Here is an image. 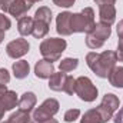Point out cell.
<instances>
[{
	"instance_id": "7",
	"label": "cell",
	"mask_w": 123,
	"mask_h": 123,
	"mask_svg": "<svg viewBox=\"0 0 123 123\" xmlns=\"http://www.w3.org/2000/svg\"><path fill=\"white\" fill-rule=\"evenodd\" d=\"M29 50H30V44H29V42H27L26 39H23V37L12 40V42H9L7 46H6V53H7V56L12 57V59H20V57H23L25 55H27Z\"/></svg>"
},
{
	"instance_id": "16",
	"label": "cell",
	"mask_w": 123,
	"mask_h": 123,
	"mask_svg": "<svg viewBox=\"0 0 123 123\" xmlns=\"http://www.w3.org/2000/svg\"><path fill=\"white\" fill-rule=\"evenodd\" d=\"M33 25H34V19H33V17L23 16V17H20V19L17 20V31H19L23 37H26V36L31 34V31H33Z\"/></svg>"
},
{
	"instance_id": "4",
	"label": "cell",
	"mask_w": 123,
	"mask_h": 123,
	"mask_svg": "<svg viewBox=\"0 0 123 123\" xmlns=\"http://www.w3.org/2000/svg\"><path fill=\"white\" fill-rule=\"evenodd\" d=\"M74 94H76L80 100H83V102H86V103H92V102L96 100V97H97V94H99V90H97V87L93 85V82L89 77L80 76V77L76 79Z\"/></svg>"
},
{
	"instance_id": "25",
	"label": "cell",
	"mask_w": 123,
	"mask_h": 123,
	"mask_svg": "<svg viewBox=\"0 0 123 123\" xmlns=\"http://www.w3.org/2000/svg\"><path fill=\"white\" fill-rule=\"evenodd\" d=\"M74 87H76V79L67 74V79H66L63 92L66 93V94H69V96H73V94H74Z\"/></svg>"
},
{
	"instance_id": "38",
	"label": "cell",
	"mask_w": 123,
	"mask_h": 123,
	"mask_svg": "<svg viewBox=\"0 0 123 123\" xmlns=\"http://www.w3.org/2000/svg\"><path fill=\"white\" fill-rule=\"evenodd\" d=\"M3 40H4V30H0V44L3 43Z\"/></svg>"
},
{
	"instance_id": "41",
	"label": "cell",
	"mask_w": 123,
	"mask_h": 123,
	"mask_svg": "<svg viewBox=\"0 0 123 123\" xmlns=\"http://www.w3.org/2000/svg\"><path fill=\"white\" fill-rule=\"evenodd\" d=\"M1 3H3V0H0V6H1Z\"/></svg>"
},
{
	"instance_id": "20",
	"label": "cell",
	"mask_w": 123,
	"mask_h": 123,
	"mask_svg": "<svg viewBox=\"0 0 123 123\" xmlns=\"http://www.w3.org/2000/svg\"><path fill=\"white\" fill-rule=\"evenodd\" d=\"M49 26H50V25H47V23H44V22L34 20L33 31H31L33 37H34V39H43V37H46L47 33H49Z\"/></svg>"
},
{
	"instance_id": "11",
	"label": "cell",
	"mask_w": 123,
	"mask_h": 123,
	"mask_svg": "<svg viewBox=\"0 0 123 123\" xmlns=\"http://www.w3.org/2000/svg\"><path fill=\"white\" fill-rule=\"evenodd\" d=\"M99 19L102 23L112 26L116 20V7L115 4H103L99 6Z\"/></svg>"
},
{
	"instance_id": "21",
	"label": "cell",
	"mask_w": 123,
	"mask_h": 123,
	"mask_svg": "<svg viewBox=\"0 0 123 123\" xmlns=\"http://www.w3.org/2000/svg\"><path fill=\"white\" fill-rule=\"evenodd\" d=\"M77 66H79V59H76V57H64L59 63V70L63 72V73H69V72H73L74 69H77Z\"/></svg>"
},
{
	"instance_id": "27",
	"label": "cell",
	"mask_w": 123,
	"mask_h": 123,
	"mask_svg": "<svg viewBox=\"0 0 123 123\" xmlns=\"http://www.w3.org/2000/svg\"><path fill=\"white\" fill-rule=\"evenodd\" d=\"M12 27V22L10 19L4 14V13H0V30H9Z\"/></svg>"
},
{
	"instance_id": "31",
	"label": "cell",
	"mask_w": 123,
	"mask_h": 123,
	"mask_svg": "<svg viewBox=\"0 0 123 123\" xmlns=\"http://www.w3.org/2000/svg\"><path fill=\"white\" fill-rule=\"evenodd\" d=\"M116 31H117L119 42H123V19L119 20V23H117V26H116Z\"/></svg>"
},
{
	"instance_id": "1",
	"label": "cell",
	"mask_w": 123,
	"mask_h": 123,
	"mask_svg": "<svg viewBox=\"0 0 123 123\" xmlns=\"http://www.w3.org/2000/svg\"><path fill=\"white\" fill-rule=\"evenodd\" d=\"M86 63L89 69L100 79H107L110 72L116 67L117 56L113 50H105L102 53L90 52L86 55Z\"/></svg>"
},
{
	"instance_id": "8",
	"label": "cell",
	"mask_w": 123,
	"mask_h": 123,
	"mask_svg": "<svg viewBox=\"0 0 123 123\" xmlns=\"http://www.w3.org/2000/svg\"><path fill=\"white\" fill-rule=\"evenodd\" d=\"M31 6H33L31 0H13L7 13L10 16H13L14 19H20L30 10Z\"/></svg>"
},
{
	"instance_id": "28",
	"label": "cell",
	"mask_w": 123,
	"mask_h": 123,
	"mask_svg": "<svg viewBox=\"0 0 123 123\" xmlns=\"http://www.w3.org/2000/svg\"><path fill=\"white\" fill-rule=\"evenodd\" d=\"M10 82V73L4 67L0 69V85H9Z\"/></svg>"
},
{
	"instance_id": "33",
	"label": "cell",
	"mask_w": 123,
	"mask_h": 123,
	"mask_svg": "<svg viewBox=\"0 0 123 123\" xmlns=\"http://www.w3.org/2000/svg\"><path fill=\"white\" fill-rule=\"evenodd\" d=\"M12 1H13V0H3V3H1V6H0V10H1L3 13H7V12H9V7H10V4H12Z\"/></svg>"
},
{
	"instance_id": "29",
	"label": "cell",
	"mask_w": 123,
	"mask_h": 123,
	"mask_svg": "<svg viewBox=\"0 0 123 123\" xmlns=\"http://www.w3.org/2000/svg\"><path fill=\"white\" fill-rule=\"evenodd\" d=\"M76 0H53V4H56L57 7H64V9H69L74 4Z\"/></svg>"
},
{
	"instance_id": "39",
	"label": "cell",
	"mask_w": 123,
	"mask_h": 123,
	"mask_svg": "<svg viewBox=\"0 0 123 123\" xmlns=\"http://www.w3.org/2000/svg\"><path fill=\"white\" fill-rule=\"evenodd\" d=\"M1 123H12V122H10V120L7 119V120H4V122H1Z\"/></svg>"
},
{
	"instance_id": "22",
	"label": "cell",
	"mask_w": 123,
	"mask_h": 123,
	"mask_svg": "<svg viewBox=\"0 0 123 123\" xmlns=\"http://www.w3.org/2000/svg\"><path fill=\"white\" fill-rule=\"evenodd\" d=\"M80 123H103L102 116H100L97 107L89 109L87 112H85V115H83L82 119H80Z\"/></svg>"
},
{
	"instance_id": "30",
	"label": "cell",
	"mask_w": 123,
	"mask_h": 123,
	"mask_svg": "<svg viewBox=\"0 0 123 123\" xmlns=\"http://www.w3.org/2000/svg\"><path fill=\"white\" fill-rule=\"evenodd\" d=\"M112 120L115 123H123V105H122V107L113 115V117H112Z\"/></svg>"
},
{
	"instance_id": "15",
	"label": "cell",
	"mask_w": 123,
	"mask_h": 123,
	"mask_svg": "<svg viewBox=\"0 0 123 123\" xmlns=\"http://www.w3.org/2000/svg\"><path fill=\"white\" fill-rule=\"evenodd\" d=\"M89 34H92V36H94V37H97L99 40L106 42V40L110 37V34H112V27H110L109 25H106V23L99 22V23L94 25V27L92 29V31H90Z\"/></svg>"
},
{
	"instance_id": "10",
	"label": "cell",
	"mask_w": 123,
	"mask_h": 123,
	"mask_svg": "<svg viewBox=\"0 0 123 123\" xmlns=\"http://www.w3.org/2000/svg\"><path fill=\"white\" fill-rule=\"evenodd\" d=\"M55 72H56V70H55L53 63L44 60V59L37 60L36 64H34V74H36V77H39V79H49Z\"/></svg>"
},
{
	"instance_id": "35",
	"label": "cell",
	"mask_w": 123,
	"mask_h": 123,
	"mask_svg": "<svg viewBox=\"0 0 123 123\" xmlns=\"http://www.w3.org/2000/svg\"><path fill=\"white\" fill-rule=\"evenodd\" d=\"M6 92H7V85H0V99Z\"/></svg>"
},
{
	"instance_id": "6",
	"label": "cell",
	"mask_w": 123,
	"mask_h": 123,
	"mask_svg": "<svg viewBox=\"0 0 123 123\" xmlns=\"http://www.w3.org/2000/svg\"><path fill=\"white\" fill-rule=\"evenodd\" d=\"M120 106V100L115 93H106L102 99V103L97 106V110L102 116L103 123H107L109 120H112L113 115L116 113V110Z\"/></svg>"
},
{
	"instance_id": "9",
	"label": "cell",
	"mask_w": 123,
	"mask_h": 123,
	"mask_svg": "<svg viewBox=\"0 0 123 123\" xmlns=\"http://www.w3.org/2000/svg\"><path fill=\"white\" fill-rule=\"evenodd\" d=\"M72 14L70 12H62L56 17V31L60 36H70L72 31V26H70V20H72Z\"/></svg>"
},
{
	"instance_id": "3",
	"label": "cell",
	"mask_w": 123,
	"mask_h": 123,
	"mask_svg": "<svg viewBox=\"0 0 123 123\" xmlns=\"http://www.w3.org/2000/svg\"><path fill=\"white\" fill-rule=\"evenodd\" d=\"M94 25H96V22H94V10L92 7H85L82 12L72 14L70 26H72L73 33H86L87 34V33L92 31Z\"/></svg>"
},
{
	"instance_id": "12",
	"label": "cell",
	"mask_w": 123,
	"mask_h": 123,
	"mask_svg": "<svg viewBox=\"0 0 123 123\" xmlns=\"http://www.w3.org/2000/svg\"><path fill=\"white\" fill-rule=\"evenodd\" d=\"M36 103H37L36 94L33 92H25L20 96V99H19L17 107H19L20 110H25V112H31V110L34 109Z\"/></svg>"
},
{
	"instance_id": "14",
	"label": "cell",
	"mask_w": 123,
	"mask_h": 123,
	"mask_svg": "<svg viewBox=\"0 0 123 123\" xmlns=\"http://www.w3.org/2000/svg\"><path fill=\"white\" fill-rule=\"evenodd\" d=\"M66 79H67L66 73H63V72H55L49 77V89L53 90V92H63Z\"/></svg>"
},
{
	"instance_id": "34",
	"label": "cell",
	"mask_w": 123,
	"mask_h": 123,
	"mask_svg": "<svg viewBox=\"0 0 123 123\" xmlns=\"http://www.w3.org/2000/svg\"><path fill=\"white\" fill-rule=\"evenodd\" d=\"M94 3L97 6H103V4H115L116 0H94Z\"/></svg>"
},
{
	"instance_id": "26",
	"label": "cell",
	"mask_w": 123,
	"mask_h": 123,
	"mask_svg": "<svg viewBox=\"0 0 123 123\" xmlns=\"http://www.w3.org/2000/svg\"><path fill=\"white\" fill-rule=\"evenodd\" d=\"M80 117V110L79 109H69L66 113H64V116H63V120L66 123H73L76 119H79Z\"/></svg>"
},
{
	"instance_id": "40",
	"label": "cell",
	"mask_w": 123,
	"mask_h": 123,
	"mask_svg": "<svg viewBox=\"0 0 123 123\" xmlns=\"http://www.w3.org/2000/svg\"><path fill=\"white\" fill-rule=\"evenodd\" d=\"M31 1H33V3H36V1H42V0H31Z\"/></svg>"
},
{
	"instance_id": "24",
	"label": "cell",
	"mask_w": 123,
	"mask_h": 123,
	"mask_svg": "<svg viewBox=\"0 0 123 123\" xmlns=\"http://www.w3.org/2000/svg\"><path fill=\"white\" fill-rule=\"evenodd\" d=\"M103 44H105L103 40H99L97 37H94V36L89 34V33L86 34V46H87L89 49H92V50H97V49H102Z\"/></svg>"
},
{
	"instance_id": "37",
	"label": "cell",
	"mask_w": 123,
	"mask_h": 123,
	"mask_svg": "<svg viewBox=\"0 0 123 123\" xmlns=\"http://www.w3.org/2000/svg\"><path fill=\"white\" fill-rule=\"evenodd\" d=\"M42 123H59L56 119H53V117H50V119H47V120H44V122H42Z\"/></svg>"
},
{
	"instance_id": "13",
	"label": "cell",
	"mask_w": 123,
	"mask_h": 123,
	"mask_svg": "<svg viewBox=\"0 0 123 123\" xmlns=\"http://www.w3.org/2000/svg\"><path fill=\"white\" fill-rule=\"evenodd\" d=\"M12 72H13V76H14L16 79H19V80L26 79V77L29 76V73H30V64H29V62L20 59V60H17V62L13 63Z\"/></svg>"
},
{
	"instance_id": "19",
	"label": "cell",
	"mask_w": 123,
	"mask_h": 123,
	"mask_svg": "<svg viewBox=\"0 0 123 123\" xmlns=\"http://www.w3.org/2000/svg\"><path fill=\"white\" fill-rule=\"evenodd\" d=\"M9 120L12 123H34L31 119V113L30 112H25V110H16L14 113L10 115Z\"/></svg>"
},
{
	"instance_id": "5",
	"label": "cell",
	"mask_w": 123,
	"mask_h": 123,
	"mask_svg": "<svg viewBox=\"0 0 123 123\" xmlns=\"http://www.w3.org/2000/svg\"><path fill=\"white\" fill-rule=\"evenodd\" d=\"M59 107H60V105H59V102H57L56 99H53V97L46 99L39 107H36V109L31 112V119H33L34 123L44 122V120L53 117V116L59 112Z\"/></svg>"
},
{
	"instance_id": "17",
	"label": "cell",
	"mask_w": 123,
	"mask_h": 123,
	"mask_svg": "<svg viewBox=\"0 0 123 123\" xmlns=\"http://www.w3.org/2000/svg\"><path fill=\"white\" fill-rule=\"evenodd\" d=\"M1 103H3V106H4V109H6V112L7 110H13L14 107H17V105H19V97H17V93L13 92V90H7V92L4 93L3 96H1Z\"/></svg>"
},
{
	"instance_id": "23",
	"label": "cell",
	"mask_w": 123,
	"mask_h": 123,
	"mask_svg": "<svg viewBox=\"0 0 123 123\" xmlns=\"http://www.w3.org/2000/svg\"><path fill=\"white\" fill-rule=\"evenodd\" d=\"M52 16H53L52 10H50L49 7H46V6H42V7H39V9L36 10V13H34V20H40V22H44V23L50 25Z\"/></svg>"
},
{
	"instance_id": "36",
	"label": "cell",
	"mask_w": 123,
	"mask_h": 123,
	"mask_svg": "<svg viewBox=\"0 0 123 123\" xmlns=\"http://www.w3.org/2000/svg\"><path fill=\"white\" fill-rule=\"evenodd\" d=\"M4 112H6V109H4V106H3V103H1V100H0V120L4 117Z\"/></svg>"
},
{
	"instance_id": "32",
	"label": "cell",
	"mask_w": 123,
	"mask_h": 123,
	"mask_svg": "<svg viewBox=\"0 0 123 123\" xmlns=\"http://www.w3.org/2000/svg\"><path fill=\"white\" fill-rule=\"evenodd\" d=\"M116 56H117V62H122L123 63V42L117 43V52H116Z\"/></svg>"
},
{
	"instance_id": "2",
	"label": "cell",
	"mask_w": 123,
	"mask_h": 123,
	"mask_svg": "<svg viewBox=\"0 0 123 123\" xmlns=\"http://www.w3.org/2000/svg\"><path fill=\"white\" fill-rule=\"evenodd\" d=\"M67 47V42L62 37H49V39H44L42 43H40V55L44 60L47 62H57L60 59L62 53L66 50Z\"/></svg>"
},
{
	"instance_id": "18",
	"label": "cell",
	"mask_w": 123,
	"mask_h": 123,
	"mask_svg": "<svg viewBox=\"0 0 123 123\" xmlns=\"http://www.w3.org/2000/svg\"><path fill=\"white\" fill-rule=\"evenodd\" d=\"M109 83L113 87L123 89V66H116L109 74Z\"/></svg>"
}]
</instances>
